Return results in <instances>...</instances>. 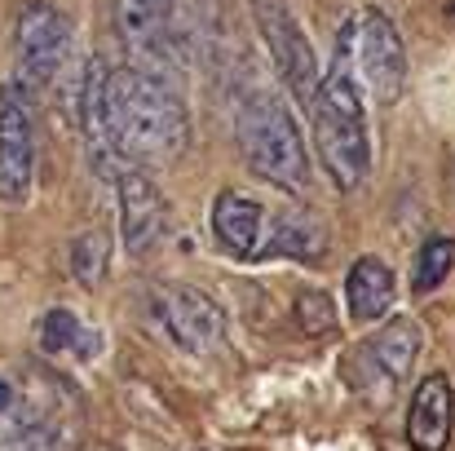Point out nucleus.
Listing matches in <instances>:
<instances>
[{"mask_svg": "<svg viewBox=\"0 0 455 451\" xmlns=\"http://www.w3.org/2000/svg\"><path fill=\"white\" fill-rule=\"evenodd\" d=\"M107 125L120 159L172 164L190 147V111L172 85L147 67L107 71Z\"/></svg>", "mask_w": 455, "mask_h": 451, "instance_id": "f257e3e1", "label": "nucleus"}, {"mask_svg": "<svg viewBox=\"0 0 455 451\" xmlns=\"http://www.w3.org/2000/svg\"><path fill=\"white\" fill-rule=\"evenodd\" d=\"M314 150L323 173L336 190H358L371 173V138H367V107L345 62L318 76L314 89Z\"/></svg>", "mask_w": 455, "mask_h": 451, "instance_id": "f03ea898", "label": "nucleus"}, {"mask_svg": "<svg viewBox=\"0 0 455 451\" xmlns=\"http://www.w3.org/2000/svg\"><path fill=\"white\" fill-rule=\"evenodd\" d=\"M239 147H243V164L266 177L279 190L301 195L309 186V155H305L301 129L292 120V111L275 98V93H257L243 116H239Z\"/></svg>", "mask_w": 455, "mask_h": 451, "instance_id": "7ed1b4c3", "label": "nucleus"}, {"mask_svg": "<svg viewBox=\"0 0 455 451\" xmlns=\"http://www.w3.org/2000/svg\"><path fill=\"white\" fill-rule=\"evenodd\" d=\"M336 62L349 67L358 93H367L376 107H394L407 85V49L398 27L380 9H363L345 22L336 40Z\"/></svg>", "mask_w": 455, "mask_h": 451, "instance_id": "20e7f679", "label": "nucleus"}, {"mask_svg": "<svg viewBox=\"0 0 455 451\" xmlns=\"http://www.w3.org/2000/svg\"><path fill=\"white\" fill-rule=\"evenodd\" d=\"M420 345H425V332L416 318H389L367 345L354 350V363H349L354 390H363L371 403H389V394L411 376Z\"/></svg>", "mask_w": 455, "mask_h": 451, "instance_id": "39448f33", "label": "nucleus"}, {"mask_svg": "<svg viewBox=\"0 0 455 451\" xmlns=\"http://www.w3.org/2000/svg\"><path fill=\"white\" fill-rule=\"evenodd\" d=\"M252 22H257V36L270 49V62H275L279 80L288 85V93L301 107H309L323 71H318L314 44H309L305 27L297 22V13L288 9V0H252Z\"/></svg>", "mask_w": 455, "mask_h": 451, "instance_id": "423d86ee", "label": "nucleus"}, {"mask_svg": "<svg viewBox=\"0 0 455 451\" xmlns=\"http://www.w3.org/2000/svg\"><path fill=\"white\" fill-rule=\"evenodd\" d=\"M13 44H18V71L27 89H40L58 76V67L67 62V49H71V18L62 9H53L49 0H27L22 13H18V31H13Z\"/></svg>", "mask_w": 455, "mask_h": 451, "instance_id": "0eeeda50", "label": "nucleus"}, {"mask_svg": "<svg viewBox=\"0 0 455 451\" xmlns=\"http://www.w3.org/2000/svg\"><path fill=\"white\" fill-rule=\"evenodd\" d=\"M36 177V120L27 85H0V199L22 204Z\"/></svg>", "mask_w": 455, "mask_h": 451, "instance_id": "6e6552de", "label": "nucleus"}, {"mask_svg": "<svg viewBox=\"0 0 455 451\" xmlns=\"http://www.w3.org/2000/svg\"><path fill=\"white\" fill-rule=\"evenodd\" d=\"M155 310H159V323L168 327V336L186 350V354H208L221 332H226V310L208 293L199 288H186V284H172L155 297Z\"/></svg>", "mask_w": 455, "mask_h": 451, "instance_id": "1a4fd4ad", "label": "nucleus"}, {"mask_svg": "<svg viewBox=\"0 0 455 451\" xmlns=\"http://www.w3.org/2000/svg\"><path fill=\"white\" fill-rule=\"evenodd\" d=\"M159 235H164V195L133 164L120 173V239L133 257H142L155 248Z\"/></svg>", "mask_w": 455, "mask_h": 451, "instance_id": "9d476101", "label": "nucleus"}, {"mask_svg": "<svg viewBox=\"0 0 455 451\" xmlns=\"http://www.w3.org/2000/svg\"><path fill=\"white\" fill-rule=\"evenodd\" d=\"M455 425V390L447 372H429L416 394H411V412H407V443L416 451H447Z\"/></svg>", "mask_w": 455, "mask_h": 451, "instance_id": "9b49d317", "label": "nucleus"}, {"mask_svg": "<svg viewBox=\"0 0 455 451\" xmlns=\"http://www.w3.org/2000/svg\"><path fill=\"white\" fill-rule=\"evenodd\" d=\"M257 248H266V257L323 262V253H327V226L309 208H283V213L270 217V226H261V244Z\"/></svg>", "mask_w": 455, "mask_h": 451, "instance_id": "f8f14e48", "label": "nucleus"}, {"mask_svg": "<svg viewBox=\"0 0 455 451\" xmlns=\"http://www.w3.org/2000/svg\"><path fill=\"white\" fill-rule=\"evenodd\" d=\"M261 226H266V208L248 190L230 186L212 199V235L230 257H252L261 244Z\"/></svg>", "mask_w": 455, "mask_h": 451, "instance_id": "ddd939ff", "label": "nucleus"}, {"mask_svg": "<svg viewBox=\"0 0 455 451\" xmlns=\"http://www.w3.org/2000/svg\"><path fill=\"white\" fill-rule=\"evenodd\" d=\"M394 297H398V279H394V270H389L380 257H358V262L349 266L345 305H349V318H354V323H376V318H385Z\"/></svg>", "mask_w": 455, "mask_h": 451, "instance_id": "4468645a", "label": "nucleus"}, {"mask_svg": "<svg viewBox=\"0 0 455 451\" xmlns=\"http://www.w3.org/2000/svg\"><path fill=\"white\" fill-rule=\"evenodd\" d=\"M168 18H172V0H116V27L120 40L129 49L147 53H164L168 44Z\"/></svg>", "mask_w": 455, "mask_h": 451, "instance_id": "2eb2a0df", "label": "nucleus"}, {"mask_svg": "<svg viewBox=\"0 0 455 451\" xmlns=\"http://www.w3.org/2000/svg\"><path fill=\"white\" fill-rule=\"evenodd\" d=\"M80 125H84V142H89V155L98 159V168H111L120 159V150L111 142V125H107V67L98 58L89 62V76H84Z\"/></svg>", "mask_w": 455, "mask_h": 451, "instance_id": "dca6fc26", "label": "nucleus"}, {"mask_svg": "<svg viewBox=\"0 0 455 451\" xmlns=\"http://www.w3.org/2000/svg\"><path fill=\"white\" fill-rule=\"evenodd\" d=\"M40 350L44 354H80V358H93L98 350V332H89L67 305L49 310L40 318Z\"/></svg>", "mask_w": 455, "mask_h": 451, "instance_id": "f3484780", "label": "nucleus"}, {"mask_svg": "<svg viewBox=\"0 0 455 451\" xmlns=\"http://www.w3.org/2000/svg\"><path fill=\"white\" fill-rule=\"evenodd\" d=\"M0 451H80V421H67V416H40L31 421L27 430L9 434Z\"/></svg>", "mask_w": 455, "mask_h": 451, "instance_id": "a211bd4d", "label": "nucleus"}, {"mask_svg": "<svg viewBox=\"0 0 455 451\" xmlns=\"http://www.w3.org/2000/svg\"><path fill=\"white\" fill-rule=\"evenodd\" d=\"M40 416H49V403H44V399H36L27 385H18V381L0 376V443H4L9 434L27 430V425H31V421H40Z\"/></svg>", "mask_w": 455, "mask_h": 451, "instance_id": "6ab92c4d", "label": "nucleus"}, {"mask_svg": "<svg viewBox=\"0 0 455 451\" xmlns=\"http://www.w3.org/2000/svg\"><path fill=\"white\" fill-rule=\"evenodd\" d=\"M107 266H111L107 230H84V235H76V244H71V275H76V284L98 288V284L107 279Z\"/></svg>", "mask_w": 455, "mask_h": 451, "instance_id": "aec40b11", "label": "nucleus"}, {"mask_svg": "<svg viewBox=\"0 0 455 451\" xmlns=\"http://www.w3.org/2000/svg\"><path fill=\"white\" fill-rule=\"evenodd\" d=\"M451 270H455V239L434 235V239H425V248H420V257H416L411 288H416V293H434L438 284H447Z\"/></svg>", "mask_w": 455, "mask_h": 451, "instance_id": "412c9836", "label": "nucleus"}, {"mask_svg": "<svg viewBox=\"0 0 455 451\" xmlns=\"http://www.w3.org/2000/svg\"><path fill=\"white\" fill-rule=\"evenodd\" d=\"M297 323H301L305 336H327L336 327V305H331V297L318 293V288H305L301 297H297Z\"/></svg>", "mask_w": 455, "mask_h": 451, "instance_id": "4be33fe9", "label": "nucleus"}]
</instances>
